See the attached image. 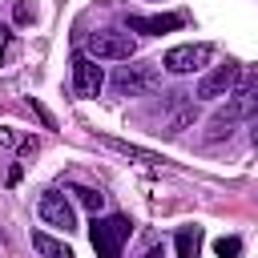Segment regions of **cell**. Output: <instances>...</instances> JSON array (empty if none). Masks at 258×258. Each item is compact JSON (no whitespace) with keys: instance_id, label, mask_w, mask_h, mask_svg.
<instances>
[{"instance_id":"1","label":"cell","mask_w":258,"mask_h":258,"mask_svg":"<svg viewBox=\"0 0 258 258\" xmlns=\"http://www.w3.org/2000/svg\"><path fill=\"white\" fill-rule=\"evenodd\" d=\"M129 234H133V222L125 214L93 218V226H89V238H93L97 258H121V246L129 242Z\"/></svg>"},{"instance_id":"2","label":"cell","mask_w":258,"mask_h":258,"mask_svg":"<svg viewBox=\"0 0 258 258\" xmlns=\"http://www.w3.org/2000/svg\"><path fill=\"white\" fill-rule=\"evenodd\" d=\"M133 52H137V44H133L129 32L101 28V32H89L85 36V56H93V60H129Z\"/></svg>"},{"instance_id":"3","label":"cell","mask_w":258,"mask_h":258,"mask_svg":"<svg viewBox=\"0 0 258 258\" xmlns=\"http://www.w3.org/2000/svg\"><path fill=\"white\" fill-rule=\"evenodd\" d=\"M238 81H242V64H238V60H226V64L210 69V73L198 81V93H194V97H202V101H218V97H230V93L238 89Z\"/></svg>"},{"instance_id":"4","label":"cell","mask_w":258,"mask_h":258,"mask_svg":"<svg viewBox=\"0 0 258 258\" xmlns=\"http://www.w3.org/2000/svg\"><path fill=\"white\" fill-rule=\"evenodd\" d=\"M210 56H214V48H210V44H177V48H169V52L161 56V69H165V73H173V77H185V73L206 69V64H210Z\"/></svg>"},{"instance_id":"5","label":"cell","mask_w":258,"mask_h":258,"mask_svg":"<svg viewBox=\"0 0 258 258\" xmlns=\"http://www.w3.org/2000/svg\"><path fill=\"white\" fill-rule=\"evenodd\" d=\"M157 89V69L153 64H121L117 77H113V93L117 97H141Z\"/></svg>"},{"instance_id":"6","label":"cell","mask_w":258,"mask_h":258,"mask_svg":"<svg viewBox=\"0 0 258 258\" xmlns=\"http://www.w3.org/2000/svg\"><path fill=\"white\" fill-rule=\"evenodd\" d=\"M36 214H40L48 226H56L60 234H73V230H77V214H73V206H69V198H64L60 189H44L40 202H36Z\"/></svg>"},{"instance_id":"7","label":"cell","mask_w":258,"mask_h":258,"mask_svg":"<svg viewBox=\"0 0 258 258\" xmlns=\"http://www.w3.org/2000/svg\"><path fill=\"white\" fill-rule=\"evenodd\" d=\"M101 85H105V73H101V64H97L93 56L77 52V56H73V93H77L81 101H93V97L101 93Z\"/></svg>"},{"instance_id":"8","label":"cell","mask_w":258,"mask_h":258,"mask_svg":"<svg viewBox=\"0 0 258 258\" xmlns=\"http://www.w3.org/2000/svg\"><path fill=\"white\" fill-rule=\"evenodd\" d=\"M185 16L181 12H161V16H129V32H141V36H161V32H173L181 28Z\"/></svg>"},{"instance_id":"9","label":"cell","mask_w":258,"mask_h":258,"mask_svg":"<svg viewBox=\"0 0 258 258\" xmlns=\"http://www.w3.org/2000/svg\"><path fill=\"white\" fill-rule=\"evenodd\" d=\"M97 141H101L105 149H113V153H121V157H133V161H145V165H161V161H165L161 153H149V149H141V145H133V141H121V137H109V133H97Z\"/></svg>"},{"instance_id":"10","label":"cell","mask_w":258,"mask_h":258,"mask_svg":"<svg viewBox=\"0 0 258 258\" xmlns=\"http://www.w3.org/2000/svg\"><path fill=\"white\" fill-rule=\"evenodd\" d=\"M32 250L44 254V258H73V250L64 242H56L52 234H44V230H32Z\"/></svg>"},{"instance_id":"11","label":"cell","mask_w":258,"mask_h":258,"mask_svg":"<svg viewBox=\"0 0 258 258\" xmlns=\"http://www.w3.org/2000/svg\"><path fill=\"white\" fill-rule=\"evenodd\" d=\"M173 242H177V258H198V250H202V226H181L173 234Z\"/></svg>"},{"instance_id":"12","label":"cell","mask_w":258,"mask_h":258,"mask_svg":"<svg viewBox=\"0 0 258 258\" xmlns=\"http://www.w3.org/2000/svg\"><path fill=\"white\" fill-rule=\"evenodd\" d=\"M73 194H77V202H81V206H89L93 214H97V210L105 206V194H101V189H89V185H77Z\"/></svg>"},{"instance_id":"13","label":"cell","mask_w":258,"mask_h":258,"mask_svg":"<svg viewBox=\"0 0 258 258\" xmlns=\"http://www.w3.org/2000/svg\"><path fill=\"white\" fill-rule=\"evenodd\" d=\"M214 250H218V258H238L242 254V238H218Z\"/></svg>"},{"instance_id":"14","label":"cell","mask_w":258,"mask_h":258,"mask_svg":"<svg viewBox=\"0 0 258 258\" xmlns=\"http://www.w3.org/2000/svg\"><path fill=\"white\" fill-rule=\"evenodd\" d=\"M16 20L28 24V20H32V8H28V4H16Z\"/></svg>"},{"instance_id":"15","label":"cell","mask_w":258,"mask_h":258,"mask_svg":"<svg viewBox=\"0 0 258 258\" xmlns=\"http://www.w3.org/2000/svg\"><path fill=\"white\" fill-rule=\"evenodd\" d=\"M0 145L8 149V145H16V137H12V129H0Z\"/></svg>"}]
</instances>
